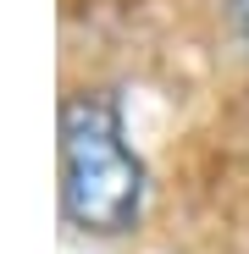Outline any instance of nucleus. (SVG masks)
Listing matches in <instances>:
<instances>
[{
    "label": "nucleus",
    "mask_w": 249,
    "mask_h": 254,
    "mask_svg": "<svg viewBox=\"0 0 249 254\" xmlns=\"http://www.w3.org/2000/svg\"><path fill=\"white\" fill-rule=\"evenodd\" d=\"M144 160L128 144L122 105L100 89L61 105V216L89 238H122L144 216Z\"/></svg>",
    "instance_id": "f257e3e1"
},
{
    "label": "nucleus",
    "mask_w": 249,
    "mask_h": 254,
    "mask_svg": "<svg viewBox=\"0 0 249 254\" xmlns=\"http://www.w3.org/2000/svg\"><path fill=\"white\" fill-rule=\"evenodd\" d=\"M222 11H227L233 33H238V39H249V0H222Z\"/></svg>",
    "instance_id": "f03ea898"
}]
</instances>
